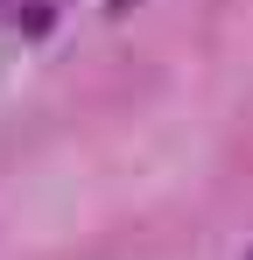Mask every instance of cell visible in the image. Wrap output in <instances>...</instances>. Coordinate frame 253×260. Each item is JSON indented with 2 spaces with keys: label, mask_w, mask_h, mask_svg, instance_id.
I'll list each match as a JSON object with an SVG mask.
<instances>
[{
  "label": "cell",
  "mask_w": 253,
  "mask_h": 260,
  "mask_svg": "<svg viewBox=\"0 0 253 260\" xmlns=\"http://www.w3.org/2000/svg\"><path fill=\"white\" fill-rule=\"evenodd\" d=\"M21 28H28V36H49V28H56V7H49V0H28Z\"/></svg>",
  "instance_id": "cell-1"
}]
</instances>
